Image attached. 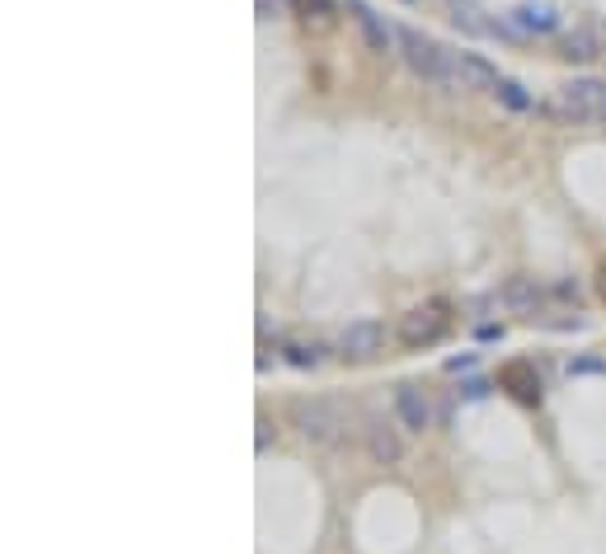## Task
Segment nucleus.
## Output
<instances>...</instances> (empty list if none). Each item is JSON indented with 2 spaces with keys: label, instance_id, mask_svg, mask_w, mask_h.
Segmentation results:
<instances>
[{
  "label": "nucleus",
  "instance_id": "9",
  "mask_svg": "<svg viewBox=\"0 0 606 554\" xmlns=\"http://www.w3.org/2000/svg\"><path fill=\"white\" fill-rule=\"evenodd\" d=\"M559 94L578 109L583 122H597L602 109H606V85L602 80H569V85H559Z\"/></svg>",
  "mask_w": 606,
  "mask_h": 554
},
{
  "label": "nucleus",
  "instance_id": "5",
  "mask_svg": "<svg viewBox=\"0 0 606 554\" xmlns=\"http://www.w3.org/2000/svg\"><path fill=\"white\" fill-rule=\"evenodd\" d=\"M395 418H400L405 433H428L432 427V400L419 385H400L395 390Z\"/></svg>",
  "mask_w": 606,
  "mask_h": 554
},
{
  "label": "nucleus",
  "instance_id": "21",
  "mask_svg": "<svg viewBox=\"0 0 606 554\" xmlns=\"http://www.w3.org/2000/svg\"><path fill=\"white\" fill-rule=\"evenodd\" d=\"M597 122H606V109H602V118H597Z\"/></svg>",
  "mask_w": 606,
  "mask_h": 554
},
{
  "label": "nucleus",
  "instance_id": "10",
  "mask_svg": "<svg viewBox=\"0 0 606 554\" xmlns=\"http://www.w3.org/2000/svg\"><path fill=\"white\" fill-rule=\"evenodd\" d=\"M498 385L512 390V400H521V404H540V376L531 362H508L498 372Z\"/></svg>",
  "mask_w": 606,
  "mask_h": 554
},
{
  "label": "nucleus",
  "instance_id": "14",
  "mask_svg": "<svg viewBox=\"0 0 606 554\" xmlns=\"http://www.w3.org/2000/svg\"><path fill=\"white\" fill-rule=\"evenodd\" d=\"M282 357L291 366H301V372H316V366L325 362V347L320 343H306V339H291V343H282Z\"/></svg>",
  "mask_w": 606,
  "mask_h": 554
},
{
  "label": "nucleus",
  "instance_id": "15",
  "mask_svg": "<svg viewBox=\"0 0 606 554\" xmlns=\"http://www.w3.org/2000/svg\"><path fill=\"white\" fill-rule=\"evenodd\" d=\"M536 113H540V118H550V122H564V128H578V122H583V118H578V109H574V104H569V99H564L559 90H555L550 99H540V104H536Z\"/></svg>",
  "mask_w": 606,
  "mask_h": 554
},
{
  "label": "nucleus",
  "instance_id": "17",
  "mask_svg": "<svg viewBox=\"0 0 606 554\" xmlns=\"http://www.w3.org/2000/svg\"><path fill=\"white\" fill-rule=\"evenodd\" d=\"M494 94H498V99H504V104H508V109H517V113H527V109H536V104H531V94H527V90H521V85H517V80H498V90H494Z\"/></svg>",
  "mask_w": 606,
  "mask_h": 554
},
{
  "label": "nucleus",
  "instance_id": "20",
  "mask_svg": "<svg viewBox=\"0 0 606 554\" xmlns=\"http://www.w3.org/2000/svg\"><path fill=\"white\" fill-rule=\"evenodd\" d=\"M602 296H606V273H602Z\"/></svg>",
  "mask_w": 606,
  "mask_h": 554
},
{
  "label": "nucleus",
  "instance_id": "8",
  "mask_svg": "<svg viewBox=\"0 0 606 554\" xmlns=\"http://www.w3.org/2000/svg\"><path fill=\"white\" fill-rule=\"evenodd\" d=\"M540 301H546V286H540L536 277H521V273L508 277L504 292H498V305H504V311H512V315H536Z\"/></svg>",
  "mask_w": 606,
  "mask_h": 554
},
{
  "label": "nucleus",
  "instance_id": "18",
  "mask_svg": "<svg viewBox=\"0 0 606 554\" xmlns=\"http://www.w3.org/2000/svg\"><path fill=\"white\" fill-rule=\"evenodd\" d=\"M259 5V19H278L282 10H291V0H254Z\"/></svg>",
  "mask_w": 606,
  "mask_h": 554
},
{
  "label": "nucleus",
  "instance_id": "2",
  "mask_svg": "<svg viewBox=\"0 0 606 554\" xmlns=\"http://www.w3.org/2000/svg\"><path fill=\"white\" fill-rule=\"evenodd\" d=\"M291 423H297V433L306 442H339L348 427L343 409L334 400H297L291 404Z\"/></svg>",
  "mask_w": 606,
  "mask_h": 554
},
{
  "label": "nucleus",
  "instance_id": "1",
  "mask_svg": "<svg viewBox=\"0 0 606 554\" xmlns=\"http://www.w3.org/2000/svg\"><path fill=\"white\" fill-rule=\"evenodd\" d=\"M400 57L409 61L414 75L428 80V85L461 90V75H456V52H447L442 43H432V38L414 33V29H400Z\"/></svg>",
  "mask_w": 606,
  "mask_h": 554
},
{
  "label": "nucleus",
  "instance_id": "16",
  "mask_svg": "<svg viewBox=\"0 0 606 554\" xmlns=\"http://www.w3.org/2000/svg\"><path fill=\"white\" fill-rule=\"evenodd\" d=\"M291 14H301L306 24H310V19H316V24H329L334 0H291Z\"/></svg>",
  "mask_w": 606,
  "mask_h": 554
},
{
  "label": "nucleus",
  "instance_id": "4",
  "mask_svg": "<svg viewBox=\"0 0 606 554\" xmlns=\"http://www.w3.org/2000/svg\"><path fill=\"white\" fill-rule=\"evenodd\" d=\"M381 347H386V330H381L376 320H352L348 330L339 334V353H343L348 362H371Z\"/></svg>",
  "mask_w": 606,
  "mask_h": 554
},
{
  "label": "nucleus",
  "instance_id": "3",
  "mask_svg": "<svg viewBox=\"0 0 606 554\" xmlns=\"http://www.w3.org/2000/svg\"><path fill=\"white\" fill-rule=\"evenodd\" d=\"M400 343L405 347H428L447 334V315H442V305H414L409 315H400Z\"/></svg>",
  "mask_w": 606,
  "mask_h": 554
},
{
  "label": "nucleus",
  "instance_id": "11",
  "mask_svg": "<svg viewBox=\"0 0 606 554\" xmlns=\"http://www.w3.org/2000/svg\"><path fill=\"white\" fill-rule=\"evenodd\" d=\"M456 75H461V90H498L504 80L479 52H456Z\"/></svg>",
  "mask_w": 606,
  "mask_h": 554
},
{
  "label": "nucleus",
  "instance_id": "13",
  "mask_svg": "<svg viewBox=\"0 0 606 554\" xmlns=\"http://www.w3.org/2000/svg\"><path fill=\"white\" fill-rule=\"evenodd\" d=\"M564 61H593V57H602V38H597V29L593 24H578V29H569L564 33V52H559Z\"/></svg>",
  "mask_w": 606,
  "mask_h": 554
},
{
  "label": "nucleus",
  "instance_id": "19",
  "mask_svg": "<svg viewBox=\"0 0 606 554\" xmlns=\"http://www.w3.org/2000/svg\"><path fill=\"white\" fill-rule=\"evenodd\" d=\"M569 372H606V362H602V357H578Z\"/></svg>",
  "mask_w": 606,
  "mask_h": 554
},
{
  "label": "nucleus",
  "instance_id": "6",
  "mask_svg": "<svg viewBox=\"0 0 606 554\" xmlns=\"http://www.w3.org/2000/svg\"><path fill=\"white\" fill-rule=\"evenodd\" d=\"M348 19H352V24H358L362 43H367L371 52H390V48H400V29H390L381 14H371L367 5H358V0H352V5H348Z\"/></svg>",
  "mask_w": 606,
  "mask_h": 554
},
{
  "label": "nucleus",
  "instance_id": "12",
  "mask_svg": "<svg viewBox=\"0 0 606 554\" xmlns=\"http://www.w3.org/2000/svg\"><path fill=\"white\" fill-rule=\"evenodd\" d=\"M367 451H371L376 465H400V456H405V437L395 433L390 423H371V427H367Z\"/></svg>",
  "mask_w": 606,
  "mask_h": 554
},
{
  "label": "nucleus",
  "instance_id": "7",
  "mask_svg": "<svg viewBox=\"0 0 606 554\" xmlns=\"http://www.w3.org/2000/svg\"><path fill=\"white\" fill-rule=\"evenodd\" d=\"M498 29L508 38H531V33H550L559 29V14L550 5H517L508 19H498Z\"/></svg>",
  "mask_w": 606,
  "mask_h": 554
}]
</instances>
